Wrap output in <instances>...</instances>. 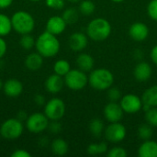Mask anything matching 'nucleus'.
Returning <instances> with one entry per match:
<instances>
[{"label": "nucleus", "instance_id": "obj_10", "mask_svg": "<svg viewBox=\"0 0 157 157\" xmlns=\"http://www.w3.org/2000/svg\"><path fill=\"white\" fill-rule=\"evenodd\" d=\"M121 106L125 113L135 114L143 109V100L137 95L128 94L121 98Z\"/></svg>", "mask_w": 157, "mask_h": 157}, {"label": "nucleus", "instance_id": "obj_18", "mask_svg": "<svg viewBox=\"0 0 157 157\" xmlns=\"http://www.w3.org/2000/svg\"><path fill=\"white\" fill-rule=\"evenodd\" d=\"M138 155L140 157H157V143L155 141H144L138 149Z\"/></svg>", "mask_w": 157, "mask_h": 157}, {"label": "nucleus", "instance_id": "obj_45", "mask_svg": "<svg viewBox=\"0 0 157 157\" xmlns=\"http://www.w3.org/2000/svg\"><path fill=\"white\" fill-rule=\"evenodd\" d=\"M68 1H70V2H78L80 0H68Z\"/></svg>", "mask_w": 157, "mask_h": 157}, {"label": "nucleus", "instance_id": "obj_44", "mask_svg": "<svg viewBox=\"0 0 157 157\" xmlns=\"http://www.w3.org/2000/svg\"><path fill=\"white\" fill-rule=\"evenodd\" d=\"M3 86H4V83L0 80V90H1V89H3Z\"/></svg>", "mask_w": 157, "mask_h": 157}, {"label": "nucleus", "instance_id": "obj_17", "mask_svg": "<svg viewBox=\"0 0 157 157\" xmlns=\"http://www.w3.org/2000/svg\"><path fill=\"white\" fill-rule=\"evenodd\" d=\"M64 85V79H63V76L53 74L51 75L45 81V88L48 92L52 94H57L59 93Z\"/></svg>", "mask_w": 157, "mask_h": 157}, {"label": "nucleus", "instance_id": "obj_9", "mask_svg": "<svg viewBox=\"0 0 157 157\" xmlns=\"http://www.w3.org/2000/svg\"><path fill=\"white\" fill-rule=\"evenodd\" d=\"M126 133L127 131L125 126L120 121L110 123L104 131V134L107 141L113 144H118L123 141L126 137Z\"/></svg>", "mask_w": 157, "mask_h": 157}, {"label": "nucleus", "instance_id": "obj_14", "mask_svg": "<svg viewBox=\"0 0 157 157\" xmlns=\"http://www.w3.org/2000/svg\"><path fill=\"white\" fill-rule=\"evenodd\" d=\"M152 67L146 62H140L136 64L133 70V75L139 82H146L152 76Z\"/></svg>", "mask_w": 157, "mask_h": 157}, {"label": "nucleus", "instance_id": "obj_5", "mask_svg": "<svg viewBox=\"0 0 157 157\" xmlns=\"http://www.w3.org/2000/svg\"><path fill=\"white\" fill-rule=\"evenodd\" d=\"M24 131V126L22 121L17 118L8 119L3 122L0 128L1 136L7 140H15L19 138Z\"/></svg>", "mask_w": 157, "mask_h": 157}, {"label": "nucleus", "instance_id": "obj_1", "mask_svg": "<svg viewBox=\"0 0 157 157\" xmlns=\"http://www.w3.org/2000/svg\"><path fill=\"white\" fill-rule=\"evenodd\" d=\"M35 45L38 52L45 58L53 57L60 51V41L56 38V35L47 30L38 37Z\"/></svg>", "mask_w": 157, "mask_h": 157}, {"label": "nucleus", "instance_id": "obj_19", "mask_svg": "<svg viewBox=\"0 0 157 157\" xmlns=\"http://www.w3.org/2000/svg\"><path fill=\"white\" fill-rule=\"evenodd\" d=\"M43 64V56L40 55L39 52H33L27 56L25 60L26 67L30 71H37L39 70Z\"/></svg>", "mask_w": 157, "mask_h": 157}, {"label": "nucleus", "instance_id": "obj_25", "mask_svg": "<svg viewBox=\"0 0 157 157\" xmlns=\"http://www.w3.org/2000/svg\"><path fill=\"white\" fill-rule=\"evenodd\" d=\"M70 70H71V66H70L69 62L63 59L58 60L53 65L54 73L61 76H64Z\"/></svg>", "mask_w": 157, "mask_h": 157}, {"label": "nucleus", "instance_id": "obj_46", "mask_svg": "<svg viewBox=\"0 0 157 157\" xmlns=\"http://www.w3.org/2000/svg\"><path fill=\"white\" fill-rule=\"evenodd\" d=\"M30 1H33V2H38V1H40V0H30Z\"/></svg>", "mask_w": 157, "mask_h": 157}, {"label": "nucleus", "instance_id": "obj_27", "mask_svg": "<svg viewBox=\"0 0 157 157\" xmlns=\"http://www.w3.org/2000/svg\"><path fill=\"white\" fill-rule=\"evenodd\" d=\"M62 17L66 24H74L78 20V11L75 7H69L63 11Z\"/></svg>", "mask_w": 157, "mask_h": 157}, {"label": "nucleus", "instance_id": "obj_16", "mask_svg": "<svg viewBox=\"0 0 157 157\" xmlns=\"http://www.w3.org/2000/svg\"><path fill=\"white\" fill-rule=\"evenodd\" d=\"M69 47L75 52H81L87 46L88 40L87 37L82 32L73 33L69 38Z\"/></svg>", "mask_w": 157, "mask_h": 157}, {"label": "nucleus", "instance_id": "obj_12", "mask_svg": "<svg viewBox=\"0 0 157 157\" xmlns=\"http://www.w3.org/2000/svg\"><path fill=\"white\" fill-rule=\"evenodd\" d=\"M129 34L133 40L144 41L149 36V28L143 22H135L130 27Z\"/></svg>", "mask_w": 157, "mask_h": 157}, {"label": "nucleus", "instance_id": "obj_37", "mask_svg": "<svg viewBox=\"0 0 157 157\" xmlns=\"http://www.w3.org/2000/svg\"><path fill=\"white\" fill-rule=\"evenodd\" d=\"M31 154L24 149H17L11 154V157H30Z\"/></svg>", "mask_w": 157, "mask_h": 157}, {"label": "nucleus", "instance_id": "obj_30", "mask_svg": "<svg viewBox=\"0 0 157 157\" xmlns=\"http://www.w3.org/2000/svg\"><path fill=\"white\" fill-rule=\"evenodd\" d=\"M35 44H36V41L29 33L22 34L19 40V45L21 46V48H23L24 50H31Z\"/></svg>", "mask_w": 157, "mask_h": 157}, {"label": "nucleus", "instance_id": "obj_7", "mask_svg": "<svg viewBox=\"0 0 157 157\" xmlns=\"http://www.w3.org/2000/svg\"><path fill=\"white\" fill-rule=\"evenodd\" d=\"M65 113V104L64 102L57 98L49 100L44 108V114L51 121L61 120Z\"/></svg>", "mask_w": 157, "mask_h": 157}, {"label": "nucleus", "instance_id": "obj_38", "mask_svg": "<svg viewBox=\"0 0 157 157\" xmlns=\"http://www.w3.org/2000/svg\"><path fill=\"white\" fill-rule=\"evenodd\" d=\"M6 48H7V46H6V40H5L2 37H0V59L6 54Z\"/></svg>", "mask_w": 157, "mask_h": 157}, {"label": "nucleus", "instance_id": "obj_32", "mask_svg": "<svg viewBox=\"0 0 157 157\" xmlns=\"http://www.w3.org/2000/svg\"><path fill=\"white\" fill-rule=\"evenodd\" d=\"M108 98L109 99V101L112 102H118L119 100H121V92L118 87L115 86H110L108 89Z\"/></svg>", "mask_w": 157, "mask_h": 157}, {"label": "nucleus", "instance_id": "obj_39", "mask_svg": "<svg viewBox=\"0 0 157 157\" xmlns=\"http://www.w3.org/2000/svg\"><path fill=\"white\" fill-rule=\"evenodd\" d=\"M34 102L39 105V106H43L45 104V98L44 96L40 95V94H38L34 97Z\"/></svg>", "mask_w": 157, "mask_h": 157}, {"label": "nucleus", "instance_id": "obj_13", "mask_svg": "<svg viewBox=\"0 0 157 157\" xmlns=\"http://www.w3.org/2000/svg\"><path fill=\"white\" fill-rule=\"evenodd\" d=\"M66 22L60 16H53L50 17L46 23V30L53 35L62 34L66 29Z\"/></svg>", "mask_w": 157, "mask_h": 157}, {"label": "nucleus", "instance_id": "obj_2", "mask_svg": "<svg viewBox=\"0 0 157 157\" xmlns=\"http://www.w3.org/2000/svg\"><path fill=\"white\" fill-rule=\"evenodd\" d=\"M111 32L110 23L103 18L98 17L91 20L86 28V33L88 38L94 41H103L109 38Z\"/></svg>", "mask_w": 157, "mask_h": 157}, {"label": "nucleus", "instance_id": "obj_41", "mask_svg": "<svg viewBox=\"0 0 157 157\" xmlns=\"http://www.w3.org/2000/svg\"><path fill=\"white\" fill-rule=\"evenodd\" d=\"M150 55H151V59H152L153 63L157 65V45H155V46H154V47H153V49H152V51H151V54H150Z\"/></svg>", "mask_w": 157, "mask_h": 157}, {"label": "nucleus", "instance_id": "obj_3", "mask_svg": "<svg viewBox=\"0 0 157 157\" xmlns=\"http://www.w3.org/2000/svg\"><path fill=\"white\" fill-rule=\"evenodd\" d=\"M114 83L113 74L106 68L93 70L88 75V84L96 90H108Z\"/></svg>", "mask_w": 157, "mask_h": 157}, {"label": "nucleus", "instance_id": "obj_28", "mask_svg": "<svg viewBox=\"0 0 157 157\" xmlns=\"http://www.w3.org/2000/svg\"><path fill=\"white\" fill-rule=\"evenodd\" d=\"M152 136H153V129H152L151 125L146 123V124H142L139 126L138 137L141 140H143V141L150 140L152 138Z\"/></svg>", "mask_w": 157, "mask_h": 157}, {"label": "nucleus", "instance_id": "obj_29", "mask_svg": "<svg viewBox=\"0 0 157 157\" xmlns=\"http://www.w3.org/2000/svg\"><path fill=\"white\" fill-rule=\"evenodd\" d=\"M96 6L91 0H84L79 5V11L85 16H89L94 13Z\"/></svg>", "mask_w": 157, "mask_h": 157}, {"label": "nucleus", "instance_id": "obj_20", "mask_svg": "<svg viewBox=\"0 0 157 157\" xmlns=\"http://www.w3.org/2000/svg\"><path fill=\"white\" fill-rule=\"evenodd\" d=\"M76 65L78 69L84 72H90L94 67V59L87 53H81L76 58Z\"/></svg>", "mask_w": 157, "mask_h": 157}, {"label": "nucleus", "instance_id": "obj_8", "mask_svg": "<svg viewBox=\"0 0 157 157\" xmlns=\"http://www.w3.org/2000/svg\"><path fill=\"white\" fill-rule=\"evenodd\" d=\"M49 125V119L43 113L36 112L28 117L26 121L27 129L33 133H40L45 131Z\"/></svg>", "mask_w": 157, "mask_h": 157}, {"label": "nucleus", "instance_id": "obj_24", "mask_svg": "<svg viewBox=\"0 0 157 157\" xmlns=\"http://www.w3.org/2000/svg\"><path fill=\"white\" fill-rule=\"evenodd\" d=\"M12 29L11 18H9L6 15L0 13V37L8 35Z\"/></svg>", "mask_w": 157, "mask_h": 157}, {"label": "nucleus", "instance_id": "obj_6", "mask_svg": "<svg viewBox=\"0 0 157 157\" xmlns=\"http://www.w3.org/2000/svg\"><path fill=\"white\" fill-rule=\"evenodd\" d=\"M64 84L72 90H81L88 84V76L80 69H71L64 75Z\"/></svg>", "mask_w": 157, "mask_h": 157}, {"label": "nucleus", "instance_id": "obj_26", "mask_svg": "<svg viewBox=\"0 0 157 157\" xmlns=\"http://www.w3.org/2000/svg\"><path fill=\"white\" fill-rule=\"evenodd\" d=\"M87 154L90 155H102L108 152V144L106 143H100V144H89L87 149Z\"/></svg>", "mask_w": 157, "mask_h": 157}, {"label": "nucleus", "instance_id": "obj_43", "mask_svg": "<svg viewBox=\"0 0 157 157\" xmlns=\"http://www.w3.org/2000/svg\"><path fill=\"white\" fill-rule=\"evenodd\" d=\"M111 1L114 3H121V2H123L124 0H111Z\"/></svg>", "mask_w": 157, "mask_h": 157}, {"label": "nucleus", "instance_id": "obj_40", "mask_svg": "<svg viewBox=\"0 0 157 157\" xmlns=\"http://www.w3.org/2000/svg\"><path fill=\"white\" fill-rule=\"evenodd\" d=\"M28 114H27V112L25 111V110H20V111H18V113H17V120H19L20 121H27V119H28Z\"/></svg>", "mask_w": 157, "mask_h": 157}, {"label": "nucleus", "instance_id": "obj_11", "mask_svg": "<svg viewBox=\"0 0 157 157\" xmlns=\"http://www.w3.org/2000/svg\"><path fill=\"white\" fill-rule=\"evenodd\" d=\"M123 114L124 111L121 104H119L118 102L110 101L104 108V117L110 123L121 121L123 117Z\"/></svg>", "mask_w": 157, "mask_h": 157}, {"label": "nucleus", "instance_id": "obj_4", "mask_svg": "<svg viewBox=\"0 0 157 157\" xmlns=\"http://www.w3.org/2000/svg\"><path fill=\"white\" fill-rule=\"evenodd\" d=\"M11 22L14 30L21 35L30 33L35 27L33 17L26 11L16 12L11 17Z\"/></svg>", "mask_w": 157, "mask_h": 157}, {"label": "nucleus", "instance_id": "obj_21", "mask_svg": "<svg viewBox=\"0 0 157 157\" xmlns=\"http://www.w3.org/2000/svg\"><path fill=\"white\" fill-rule=\"evenodd\" d=\"M143 104L150 107H157V85L147 88L142 96Z\"/></svg>", "mask_w": 157, "mask_h": 157}, {"label": "nucleus", "instance_id": "obj_15", "mask_svg": "<svg viewBox=\"0 0 157 157\" xmlns=\"http://www.w3.org/2000/svg\"><path fill=\"white\" fill-rule=\"evenodd\" d=\"M3 90L7 97L17 98L23 91V85L17 79H8L4 83Z\"/></svg>", "mask_w": 157, "mask_h": 157}, {"label": "nucleus", "instance_id": "obj_36", "mask_svg": "<svg viewBox=\"0 0 157 157\" xmlns=\"http://www.w3.org/2000/svg\"><path fill=\"white\" fill-rule=\"evenodd\" d=\"M47 129H49V131L52 133L57 134L62 131V125L60 122H58V121H52L51 123H49Z\"/></svg>", "mask_w": 157, "mask_h": 157}, {"label": "nucleus", "instance_id": "obj_47", "mask_svg": "<svg viewBox=\"0 0 157 157\" xmlns=\"http://www.w3.org/2000/svg\"><path fill=\"white\" fill-rule=\"evenodd\" d=\"M0 137H1V133H0Z\"/></svg>", "mask_w": 157, "mask_h": 157}, {"label": "nucleus", "instance_id": "obj_31", "mask_svg": "<svg viewBox=\"0 0 157 157\" xmlns=\"http://www.w3.org/2000/svg\"><path fill=\"white\" fill-rule=\"evenodd\" d=\"M145 121L152 127H157V107H151L145 111Z\"/></svg>", "mask_w": 157, "mask_h": 157}, {"label": "nucleus", "instance_id": "obj_35", "mask_svg": "<svg viewBox=\"0 0 157 157\" xmlns=\"http://www.w3.org/2000/svg\"><path fill=\"white\" fill-rule=\"evenodd\" d=\"M47 6L53 9H62L64 6V0H45Z\"/></svg>", "mask_w": 157, "mask_h": 157}, {"label": "nucleus", "instance_id": "obj_23", "mask_svg": "<svg viewBox=\"0 0 157 157\" xmlns=\"http://www.w3.org/2000/svg\"><path fill=\"white\" fill-rule=\"evenodd\" d=\"M88 128H89L90 133L96 138H99L105 131L104 122L100 119H98V118L93 119L90 121Z\"/></svg>", "mask_w": 157, "mask_h": 157}, {"label": "nucleus", "instance_id": "obj_22", "mask_svg": "<svg viewBox=\"0 0 157 157\" xmlns=\"http://www.w3.org/2000/svg\"><path fill=\"white\" fill-rule=\"evenodd\" d=\"M51 148H52V152L54 155H59V156H63L66 155L69 150L68 144L63 139H61V138H57L53 140L52 143Z\"/></svg>", "mask_w": 157, "mask_h": 157}, {"label": "nucleus", "instance_id": "obj_34", "mask_svg": "<svg viewBox=\"0 0 157 157\" xmlns=\"http://www.w3.org/2000/svg\"><path fill=\"white\" fill-rule=\"evenodd\" d=\"M147 14L153 20L157 21V0H151L147 6Z\"/></svg>", "mask_w": 157, "mask_h": 157}, {"label": "nucleus", "instance_id": "obj_33", "mask_svg": "<svg viewBox=\"0 0 157 157\" xmlns=\"http://www.w3.org/2000/svg\"><path fill=\"white\" fill-rule=\"evenodd\" d=\"M107 155L109 157H126L127 156V152L123 147L116 146V147L111 148L108 152Z\"/></svg>", "mask_w": 157, "mask_h": 157}, {"label": "nucleus", "instance_id": "obj_42", "mask_svg": "<svg viewBox=\"0 0 157 157\" xmlns=\"http://www.w3.org/2000/svg\"><path fill=\"white\" fill-rule=\"evenodd\" d=\"M13 3V0H0V8H6L10 6Z\"/></svg>", "mask_w": 157, "mask_h": 157}]
</instances>
